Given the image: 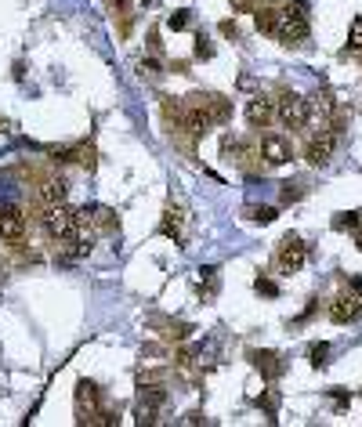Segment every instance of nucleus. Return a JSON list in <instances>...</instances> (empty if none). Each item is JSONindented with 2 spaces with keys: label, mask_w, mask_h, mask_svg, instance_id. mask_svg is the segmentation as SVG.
I'll use <instances>...</instances> for the list:
<instances>
[{
  "label": "nucleus",
  "mask_w": 362,
  "mask_h": 427,
  "mask_svg": "<svg viewBox=\"0 0 362 427\" xmlns=\"http://www.w3.org/2000/svg\"><path fill=\"white\" fill-rule=\"evenodd\" d=\"M258 29L283 40V44H301L308 36V11L305 4H286V8H261L258 11Z\"/></svg>",
  "instance_id": "1"
},
{
  "label": "nucleus",
  "mask_w": 362,
  "mask_h": 427,
  "mask_svg": "<svg viewBox=\"0 0 362 427\" xmlns=\"http://www.w3.org/2000/svg\"><path fill=\"white\" fill-rule=\"evenodd\" d=\"M44 232L58 243H73L80 236V214L66 203H55V206H44Z\"/></svg>",
  "instance_id": "2"
},
{
  "label": "nucleus",
  "mask_w": 362,
  "mask_h": 427,
  "mask_svg": "<svg viewBox=\"0 0 362 427\" xmlns=\"http://www.w3.org/2000/svg\"><path fill=\"white\" fill-rule=\"evenodd\" d=\"M275 116L283 127H305L308 123V98H301L297 91H283L275 98Z\"/></svg>",
  "instance_id": "3"
},
{
  "label": "nucleus",
  "mask_w": 362,
  "mask_h": 427,
  "mask_svg": "<svg viewBox=\"0 0 362 427\" xmlns=\"http://www.w3.org/2000/svg\"><path fill=\"white\" fill-rule=\"evenodd\" d=\"M305 261H308V246L297 236H286L279 243V250H275V268H279V275H297L305 268Z\"/></svg>",
  "instance_id": "4"
},
{
  "label": "nucleus",
  "mask_w": 362,
  "mask_h": 427,
  "mask_svg": "<svg viewBox=\"0 0 362 427\" xmlns=\"http://www.w3.org/2000/svg\"><path fill=\"white\" fill-rule=\"evenodd\" d=\"M362 315V283H355V290L348 293H337L333 301H330V318L333 323H355V318Z\"/></svg>",
  "instance_id": "5"
},
{
  "label": "nucleus",
  "mask_w": 362,
  "mask_h": 427,
  "mask_svg": "<svg viewBox=\"0 0 362 427\" xmlns=\"http://www.w3.org/2000/svg\"><path fill=\"white\" fill-rule=\"evenodd\" d=\"M333 148H337V134H333V131H319V134H312L308 145H305V160H308L312 167H326V163L333 160Z\"/></svg>",
  "instance_id": "6"
},
{
  "label": "nucleus",
  "mask_w": 362,
  "mask_h": 427,
  "mask_svg": "<svg viewBox=\"0 0 362 427\" xmlns=\"http://www.w3.org/2000/svg\"><path fill=\"white\" fill-rule=\"evenodd\" d=\"M26 236V214L15 206H0V243H18Z\"/></svg>",
  "instance_id": "7"
},
{
  "label": "nucleus",
  "mask_w": 362,
  "mask_h": 427,
  "mask_svg": "<svg viewBox=\"0 0 362 427\" xmlns=\"http://www.w3.org/2000/svg\"><path fill=\"white\" fill-rule=\"evenodd\" d=\"M76 410H80V420H95V416L102 413L98 384H91V380H80V384H76Z\"/></svg>",
  "instance_id": "8"
},
{
  "label": "nucleus",
  "mask_w": 362,
  "mask_h": 427,
  "mask_svg": "<svg viewBox=\"0 0 362 427\" xmlns=\"http://www.w3.org/2000/svg\"><path fill=\"white\" fill-rule=\"evenodd\" d=\"M261 156H265L268 167H283V163H290L293 148H290V141L283 134H265L261 138Z\"/></svg>",
  "instance_id": "9"
},
{
  "label": "nucleus",
  "mask_w": 362,
  "mask_h": 427,
  "mask_svg": "<svg viewBox=\"0 0 362 427\" xmlns=\"http://www.w3.org/2000/svg\"><path fill=\"white\" fill-rule=\"evenodd\" d=\"M272 116H275V102H272V98H265V94L250 98V105H246V120H250V127H268Z\"/></svg>",
  "instance_id": "10"
},
{
  "label": "nucleus",
  "mask_w": 362,
  "mask_h": 427,
  "mask_svg": "<svg viewBox=\"0 0 362 427\" xmlns=\"http://www.w3.org/2000/svg\"><path fill=\"white\" fill-rule=\"evenodd\" d=\"M330 116H333V94H330V91H319V94L308 102V120L319 123V127H326Z\"/></svg>",
  "instance_id": "11"
},
{
  "label": "nucleus",
  "mask_w": 362,
  "mask_h": 427,
  "mask_svg": "<svg viewBox=\"0 0 362 427\" xmlns=\"http://www.w3.org/2000/svg\"><path fill=\"white\" fill-rule=\"evenodd\" d=\"M66 192H69V185L62 181V178H48L44 185L36 188V200L44 203V206H55V203H66Z\"/></svg>",
  "instance_id": "12"
},
{
  "label": "nucleus",
  "mask_w": 362,
  "mask_h": 427,
  "mask_svg": "<svg viewBox=\"0 0 362 427\" xmlns=\"http://www.w3.org/2000/svg\"><path fill=\"white\" fill-rule=\"evenodd\" d=\"M250 362H253V366H258L268 380H275V377L283 373V362H279V355H275V351H250Z\"/></svg>",
  "instance_id": "13"
},
{
  "label": "nucleus",
  "mask_w": 362,
  "mask_h": 427,
  "mask_svg": "<svg viewBox=\"0 0 362 427\" xmlns=\"http://www.w3.org/2000/svg\"><path fill=\"white\" fill-rule=\"evenodd\" d=\"M160 232H163V236H170L174 243H181V210H178V206H167Z\"/></svg>",
  "instance_id": "14"
},
{
  "label": "nucleus",
  "mask_w": 362,
  "mask_h": 427,
  "mask_svg": "<svg viewBox=\"0 0 362 427\" xmlns=\"http://www.w3.org/2000/svg\"><path fill=\"white\" fill-rule=\"evenodd\" d=\"M246 218H250V221H258V225H272L275 218H279V214H275V206H250V210H246Z\"/></svg>",
  "instance_id": "15"
},
{
  "label": "nucleus",
  "mask_w": 362,
  "mask_h": 427,
  "mask_svg": "<svg viewBox=\"0 0 362 427\" xmlns=\"http://www.w3.org/2000/svg\"><path fill=\"white\" fill-rule=\"evenodd\" d=\"M326 355H330V344H326V340H319V344H312V348H308V358H312V366H315V370L330 362Z\"/></svg>",
  "instance_id": "16"
},
{
  "label": "nucleus",
  "mask_w": 362,
  "mask_h": 427,
  "mask_svg": "<svg viewBox=\"0 0 362 427\" xmlns=\"http://www.w3.org/2000/svg\"><path fill=\"white\" fill-rule=\"evenodd\" d=\"M348 51H362V15L351 22V33H348Z\"/></svg>",
  "instance_id": "17"
},
{
  "label": "nucleus",
  "mask_w": 362,
  "mask_h": 427,
  "mask_svg": "<svg viewBox=\"0 0 362 427\" xmlns=\"http://www.w3.org/2000/svg\"><path fill=\"white\" fill-rule=\"evenodd\" d=\"M188 22H193V18H188V11H178V15L167 18V26L174 29V33H178V29H188Z\"/></svg>",
  "instance_id": "18"
},
{
  "label": "nucleus",
  "mask_w": 362,
  "mask_h": 427,
  "mask_svg": "<svg viewBox=\"0 0 362 427\" xmlns=\"http://www.w3.org/2000/svg\"><path fill=\"white\" fill-rule=\"evenodd\" d=\"M141 73H145V76H160L163 69H160L156 58H141Z\"/></svg>",
  "instance_id": "19"
},
{
  "label": "nucleus",
  "mask_w": 362,
  "mask_h": 427,
  "mask_svg": "<svg viewBox=\"0 0 362 427\" xmlns=\"http://www.w3.org/2000/svg\"><path fill=\"white\" fill-rule=\"evenodd\" d=\"M253 286H258V293H265V297H275V293H279V286H275L272 279H258Z\"/></svg>",
  "instance_id": "20"
},
{
  "label": "nucleus",
  "mask_w": 362,
  "mask_h": 427,
  "mask_svg": "<svg viewBox=\"0 0 362 427\" xmlns=\"http://www.w3.org/2000/svg\"><path fill=\"white\" fill-rule=\"evenodd\" d=\"M196 55H200V58H210V55H214V48L207 44V36H200V40H196Z\"/></svg>",
  "instance_id": "21"
},
{
  "label": "nucleus",
  "mask_w": 362,
  "mask_h": 427,
  "mask_svg": "<svg viewBox=\"0 0 362 427\" xmlns=\"http://www.w3.org/2000/svg\"><path fill=\"white\" fill-rule=\"evenodd\" d=\"M232 8H239V11H253V0H232Z\"/></svg>",
  "instance_id": "22"
},
{
  "label": "nucleus",
  "mask_w": 362,
  "mask_h": 427,
  "mask_svg": "<svg viewBox=\"0 0 362 427\" xmlns=\"http://www.w3.org/2000/svg\"><path fill=\"white\" fill-rule=\"evenodd\" d=\"M113 8H116L120 15H127V11H131V0H113Z\"/></svg>",
  "instance_id": "23"
},
{
  "label": "nucleus",
  "mask_w": 362,
  "mask_h": 427,
  "mask_svg": "<svg viewBox=\"0 0 362 427\" xmlns=\"http://www.w3.org/2000/svg\"><path fill=\"white\" fill-rule=\"evenodd\" d=\"M221 33H225V36H232V40L239 36V33H236V26H232V22H221Z\"/></svg>",
  "instance_id": "24"
},
{
  "label": "nucleus",
  "mask_w": 362,
  "mask_h": 427,
  "mask_svg": "<svg viewBox=\"0 0 362 427\" xmlns=\"http://www.w3.org/2000/svg\"><path fill=\"white\" fill-rule=\"evenodd\" d=\"M355 246L362 250V221H358V228H355Z\"/></svg>",
  "instance_id": "25"
}]
</instances>
